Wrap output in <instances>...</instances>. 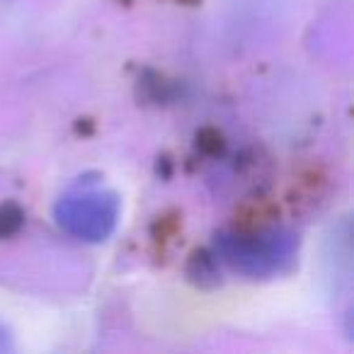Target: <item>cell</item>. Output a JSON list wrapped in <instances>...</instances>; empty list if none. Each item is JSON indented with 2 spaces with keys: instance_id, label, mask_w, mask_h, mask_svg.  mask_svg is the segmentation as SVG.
Masks as SVG:
<instances>
[{
  "instance_id": "4",
  "label": "cell",
  "mask_w": 354,
  "mask_h": 354,
  "mask_svg": "<svg viewBox=\"0 0 354 354\" xmlns=\"http://www.w3.org/2000/svg\"><path fill=\"white\" fill-rule=\"evenodd\" d=\"M3 352H12V335L6 323H0V354Z\"/></svg>"
},
{
  "instance_id": "3",
  "label": "cell",
  "mask_w": 354,
  "mask_h": 354,
  "mask_svg": "<svg viewBox=\"0 0 354 354\" xmlns=\"http://www.w3.org/2000/svg\"><path fill=\"white\" fill-rule=\"evenodd\" d=\"M22 221H25V214H22V209L17 204H3L0 207V238L17 233Z\"/></svg>"
},
{
  "instance_id": "1",
  "label": "cell",
  "mask_w": 354,
  "mask_h": 354,
  "mask_svg": "<svg viewBox=\"0 0 354 354\" xmlns=\"http://www.w3.org/2000/svg\"><path fill=\"white\" fill-rule=\"evenodd\" d=\"M214 255L233 272L250 279H272L296 265L299 236L289 228H231L214 238Z\"/></svg>"
},
{
  "instance_id": "2",
  "label": "cell",
  "mask_w": 354,
  "mask_h": 354,
  "mask_svg": "<svg viewBox=\"0 0 354 354\" xmlns=\"http://www.w3.org/2000/svg\"><path fill=\"white\" fill-rule=\"evenodd\" d=\"M122 214L117 192L95 183H78L61 194L54 218L64 233L85 243H102L114 233Z\"/></svg>"
}]
</instances>
